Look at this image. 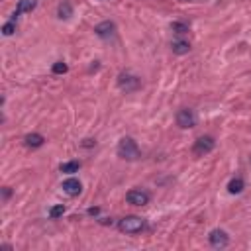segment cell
<instances>
[{
	"instance_id": "obj_1",
	"label": "cell",
	"mask_w": 251,
	"mask_h": 251,
	"mask_svg": "<svg viewBox=\"0 0 251 251\" xmlns=\"http://www.w3.org/2000/svg\"><path fill=\"white\" fill-rule=\"evenodd\" d=\"M116 153L120 159H126V161H137L141 157V149L135 143V139H131V137H122L118 141Z\"/></svg>"
},
{
	"instance_id": "obj_2",
	"label": "cell",
	"mask_w": 251,
	"mask_h": 251,
	"mask_svg": "<svg viewBox=\"0 0 251 251\" xmlns=\"http://www.w3.org/2000/svg\"><path fill=\"white\" fill-rule=\"evenodd\" d=\"M118 227H120V231H124V233H139V231L145 227V222H143V218H139V216H126V218H122V220L118 222Z\"/></svg>"
},
{
	"instance_id": "obj_3",
	"label": "cell",
	"mask_w": 251,
	"mask_h": 251,
	"mask_svg": "<svg viewBox=\"0 0 251 251\" xmlns=\"http://www.w3.org/2000/svg\"><path fill=\"white\" fill-rule=\"evenodd\" d=\"M118 86L124 92H133L141 86V80H139V76H135L131 73H120L118 75Z\"/></svg>"
},
{
	"instance_id": "obj_4",
	"label": "cell",
	"mask_w": 251,
	"mask_h": 251,
	"mask_svg": "<svg viewBox=\"0 0 251 251\" xmlns=\"http://www.w3.org/2000/svg\"><path fill=\"white\" fill-rule=\"evenodd\" d=\"M214 147H216L214 137H212V135H202V137H198V139L194 141V145H192V153H194L196 157H204V155H208Z\"/></svg>"
},
{
	"instance_id": "obj_5",
	"label": "cell",
	"mask_w": 251,
	"mask_h": 251,
	"mask_svg": "<svg viewBox=\"0 0 251 251\" xmlns=\"http://www.w3.org/2000/svg\"><path fill=\"white\" fill-rule=\"evenodd\" d=\"M176 126H178V127H182V129L194 127V126H196L194 110H190V108H180V110L176 112Z\"/></svg>"
},
{
	"instance_id": "obj_6",
	"label": "cell",
	"mask_w": 251,
	"mask_h": 251,
	"mask_svg": "<svg viewBox=\"0 0 251 251\" xmlns=\"http://www.w3.org/2000/svg\"><path fill=\"white\" fill-rule=\"evenodd\" d=\"M126 200H127V204H133V206H145V204H149L151 196H149L147 190L131 188V190L126 194Z\"/></svg>"
},
{
	"instance_id": "obj_7",
	"label": "cell",
	"mask_w": 251,
	"mask_h": 251,
	"mask_svg": "<svg viewBox=\"0 0 251 251\" xmlns=\"http://www.w3.org/2000/svg\"><path fill=\"white\" fill-rule=\"evenodd\" d=\"M208 241L216 249H222V247H227L229 245V237H227V233L224 229H212L210 235H208Z\"/></svg>"
},
{
	"instance_id": "obj_8",
	"label": "cell",
	"mask_w": 251,
	"mask_h": 251,
	"mask_svg": "<svg viewBox=\"0 0 251 251\" xmlns=\"http://www.w3.org/2000/svg\"><path fill=\"white\" fill-rule=\"evenodd\" d=\"M114 31H116V25H114V22H110V20L100 22V24L94 27V33H96L98 37H102V39L112 37V35H114Z\"/></svg>"
},
{
	"instance_id": "obj_9",
	"label": "cell",
	"mask_w": 251,
	"mask_h": 251,
	"mask_svg": "<svg viewBox=\"0 0 251 251\" xmlns=\"http://www.w3.org/2000/svg\"><path fill=\"white\" fill-rule=\"evenodd\" d=\"M80 190H82V184H80L78 178H73V176H71V178L63 180V192H65V194H69V196H78Z\"/></svg>"
},
{
	"instance_id": "obj_10",
	"label": "cell",
	"mask_w": 251,
	"mask_h": 251,
	"mask_svg": "<svg viewBox=\"0 0 251 251\" xmlns=\"http://www.w3.org/2000/svg\"><path fill=\"white\" fill-rule=\"evenodd\" d=\"M35 6H37V0H20V2H18V6H16L14 18H18L20 14H25V12L35 10Z\"/></svg>"
},
{
	"instance_id": "obj_11",
	"label": "cell",
	"mask_w": 251,
	"mask_h": 251,
	"mask_svg": "<svg viewBox=\"0 0 251 251\" xmlns=\"http://www.w3.org/2000/svg\"><path fill=\"white\" fill-rule=\"evenodd\" d=\"M171 49H173V53H176V55H184V53L190 51V43H188L186 39H175V41L171 43Z\"/></svg>"
},
{
	"instance_id": "obj_12",
	"label": "cell",
	"mask_w": 251,
	"mask_h": 251,
	"mask_svg": "<svg viewBox=\"0 0 251 251\" xmlns=\"http://www.w3.org/2000/svg\"><path fill=\"white\" fill-rule=\"evenodd\" d=\"M25 145L27 147H31V149H37V147H41L43 143H45V137L41 135V133H29V135H25Z\"/></svg>"
},
{
	"instance_id": "obj_13",
	"label": "cell",
	"mask_w": 251,
	"mask_h": 251,
	"mask_svg": "<svg viewBox=\"0 0 251 251\" xmlns=\"http://www.w3.org/2000/svg\"><path fill=\"white\" fill-rule=\"evenodd\" d=\"M243 188H245V182H243L241 176H235V178H231V180L227 182V192H229V194H239Z\"/></svg>"
},
{
	"instance_id": "obj_14",
	"label": "cell",
	"mask_w": 251,
	"mask_h": 251,
	"mask_svg": "<svg viewBox=\"0 0 251 251\" xmlns=\"http://www.w3.org/2000/svg\"><path fill=\"white\" fill-rule=\"evenodd\" d=\"M57 16H59L61 20H69V18L73 16V6H71V2L63 0V2L59 4V8H57Z\"/></svg>"
},
{
	"instance_id": "obj_15",
	"label": "cell",
	"mask_w": 251,
	"mask_h": 251,
	"mask_svg": "<svg viewBox=\"0 0 251 251\" xmlns=\"http://www.w3.org/2000/svg\"><path fill=\"white\" fill-rule=\"evenodd\" d=\"M59 169H61V173H65V175H73V173H78L80 163H78V161H67V163H63Z\"/></svg>"
},
{
	"instance_id": "obj_16",
	"label": "cell",
	"mask_w": 251,
	"mask_h": 251,
	"mask_svg": "<svg viewBox=\"0 0 251 251\" xmlns=\"http://www.w3.org/2000/svg\"><path fill=\"white\" fill-rule=\"evenodd\" d=\"M65 206L63 204H55V206H51L49 208V218H53V220H57V218H61L63 214H65Z\"/></svg>"
},
{
	"instance_id": "obj_17",
	"label": "cell",
	"mask_w": 251,
	"mask_h": 251,
	"mask_svg": "<svg viewBox=\"0 0 251 251\" xmlns=\"http://www.w3.org/2000/svg\"><path fill=\"white\" fill-rule=\"evenodd\" d=\"M171 29H173L175 33H186V31H188V24H184V22H173Z\"/></svg>"
},
{
	"instance_id": "obj_18",
	"label": "cell",
	"mask_w": 251,
	"mask_h": 251,
	"mask_svg": "<svg viewBox=\"0 0 251 251\" xmlns=\"http://www.w3.org/2000/svg\"><path fill=\"white\" fill-rule=\"evenodd\" d=\"M16 31V22L12 20V22H8V24H4V27H2V33L4 35H12Z\"/></svg>"
},
{
	"instance_id": "obj_19",
	"label": "cell",
	"mask_w": 251,
	"mask_h": 251,
	"mask_svg": "<svg viewBox=\"0 0 251 251\" xmlns=\"http://www.w3.org/2000/svg\"><path fill=\"white\" fill-rule=\"evenodd\" d=\"M67 69H69V67H67L63 61H57V63L53 65V73H55V75H63V73H67Z\"/></svg>"
},
{
	"instance_id": "obj_20",
	"label": "cell",
	"mask_w": 251,
	"mask_h": 251,
	"mask_svg": "<svg viewBox=\"0 0 251 251\" xmlns=\"http://www.w3.org/2000/svg\"><path fill=\"white\" fill-rule=\"evenodd\" d=\"M10 194H12V190L6 186V188H4V200H8V198H10Z\"/></svg>"
},
{
	"instance_id": "obj_21",
	"label": "cell",
	"mask_w": 251,
	"mask_h": 251,
	"mask_svg": "<svg viewBox=\"0 0 251 251\" xmlns=\"http://www.w3.org/2000/svg\"><path fill=\"white\" fill-rule=\"evenodd\" d=\"M98 212H100V208H88V214H90V216H96Z\"/></svg>"
}]
</instances>
